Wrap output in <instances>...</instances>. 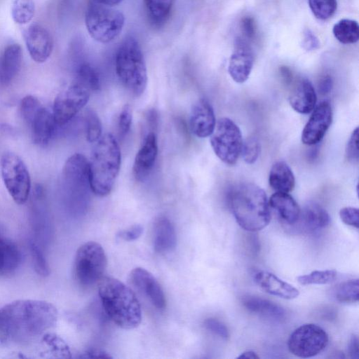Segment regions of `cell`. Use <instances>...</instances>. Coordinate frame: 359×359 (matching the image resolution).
Here are the masks:
<instances>
[{"mask_svg": "<svg viewBox=\"0 0 359 359\" xmlns=\"http://www.w3.org/2000/svg\"><path fill=\"white\" fill-rule=\"evenodd\" d=\"M54 305L43 300L18 299L0 309V341L29 342L43 335L57 321Z\"/></svg>", "mask_w": 359, "mask_h": 359, "instance_id": "obj_1", "label": "cell"}, {"mask_svg": "<svg viewBox=\"0 0 359 359\" xmlns=\"http://www.w3.org/2000/svg\"><path fill=\"white\" fill-rule=\"evenodd\" d=\"M97 285L102 307L111 320L124 330L137 327L142 322V309L133 291L109 276H103Z\"/></svg>", "mask_w": 359, "mask_h": 359, "instance_id": "obj_2", "label": "cell"}, {"mask_svg": "<svg viewBox=\"0 0 359 359\" xmlns=\"http://www.w3.org/2000/svg\"><path fill=\"white\" fill-rule=\"evenodd\" d=\"M228 202L236 222L246 231L262 230L270 222L266 194L255 184L243 183L234 187L229 194Z\"/></svg>", "mask_w": 359, "mask_h": 359, "instance_id": "obj_3", "label": "cell"}, {"mask_svg": "<svg viewBox=\"0 0 359 359\" xmlns=\"http://www.w3.org/2000/svg\"><path fill=\"white\" fill-rule=\"evenodd\" d=\"M119 145L111 134L102 136L93 149L89 163L91 191L103 197L114 187L121 168Z\"/></svg>", "mask_w": 359, "mask_h": 359, "instance_id": "obj_4", "label": "cell"}, {"mask_svg": "<svg viewBox=\"0 0 359 359\" xmlns=\"http://www.w3.org/2000/svg\"><path fill=\"white\" fill-rule=\"evenodd\" d=\"M115 67L123 86L134 96L142 95L147 85V71L141 48L134 38L126 39L119 46Z\"/></svg>", "mask_w": 359, "mask_h": 359, "instance_id": "obj_5", "label": "cell"}, {"mask_svg": "<svg viewBox=\"0 0 359 359\" xmlns=\"http://www.w3.org/2000/svg\"><path fill=\"white\" fill-rule=\"evenodd\" d=\"M107 266V255L102 246L95 241L86 242L76 252L74 262L75 279L82 287H91L104 276Z\"/></svg>", "mask_w": 359, "mask_h": 359, "instance_id": "obj_6", "label": "cell"}, {"mask_svg": "<svg viewBox=\"0 0 359 359\" xmlns=\"http://www.w3.org/2000/svg\"><path fill=\"white\" fill-rule=\"evenodd\" d=\"M85 22L92 38L100 43H109L121 33L125 18L121 11L93 1L86 9Z\"/></svg>", "mask_w": 359, "mask_h": 359, "instance_id": "obj_7", "label": "cell"}, {"mask_svg": "<svg viewBox=\"0 0 359 359\" xmlns=\"http://www.w3.org/2000/svg\"><path fill=\"white\" fill-rule=\"evenodd\" d=\"M210 144L215 155L223 163L229 165L236 164L243 146L240 128L229 118H219L210 135Z\"/></svg>", "mask_w": 359, "mask_h": 359, "instance_id": "obj_8", "label": "cell"}, {"mask_svg": "<svg viewBox=\"0 0 359 359\" xmlns=\"http://www.w3.org/2000/svg\"><path fill=\"white\" fill-rule=\"evenodd\" d=\"M4 183L13 201L19 205L28 199L31 189L30 176L23 161L15 154L5 153L1 159Z\"/></svg>", "mask_w": 359, "mask_h": 359, "instance_id": "obj_9", "label": "cell"}, {"mask_svg": "<svg viewBox=\"0 0 359 359\" xmlns=\"http://www.w3.org/2000/svg\"><path fill=\"white\" fill-rule=\"evenodd\" d=\"M327 332L320 326L304 324L293 331L287 341L291 353L303 358L315 356L322 352L328 344Z\"/></svg>", "mask_w": 359, "mask_h": 359, "instance_id": "obj_10", "label": "cell"}, {"mask_svg": "<svg viewBox=\"0 0 359 359\" xmlns=\"http://www.w3.org/2000/svg\"><path fill=\"white\" fill-rule=\"evenodd\" d=\"M90 95V90L76 81L60 92L53 108L56 124L62 126L72 120L88 103Z\"/></svg>", "mask_w": 359, "mask_h": 359, "instance_id": "obj_11", "label": "cell"}, {"mask_svg": "<svg viewBox=\"0 0 359 359\" xmlns=\"http://www.w3.org/2000/svg\"><path fill=\"white\" fill-rule=\"evenodd\" d=\"M62 185L73 196H84L90 190L89 163L81 154H74L65 162L62 172Z\"/></svg>", "mask_w": 359, "mask_h": 359, "instance_id": "obj_12", "label": "cell"}, {"mask_svg": "<svg viewBox=\"0 0 359 359\" xmlns=\"http://www.w3.org/2000/svg\"><path fill=\"white\" fill-rule=\"evenodd\" d=\"M253 62L254 53L250 42L242 36H236L228 66L231 79L238 83L245 82L251 73Z\"/></svg>", "mask_w": 359, "mask_h": 359, "instance_id": "obj_13", "label": "cell"}, {"mask_svg": "<svg viewBox=\"0 0 359 359\" xmlns=\"http://www.w3.org/2000/svg\"><path fill=\"white\" fill-rule=\"evenodd\" d=\"M302 133V142L309 146L319 143L332 121V110L327 101L320 102L312 111Z\"/></svg>", "mask_w": 359, "mask_h": 359, "instance_id": "obj_14", "label": "cell"}, {"mask_svg": "<svg viewBox=\"0 0 359 359\" xmlns=\"http://www.w3.org/2000/svg\"><path fill=\"white\" fill-rule=\"evenodd\" d=\"M130 284L144 294L151 304L158 309H163L166 306V299L163 290L156 278L147 270L142 267L133 269L129 275Z\"/></svg>", "mask_w": 359, "mask_h": 359, "instance_id": "obj_15", "label": "cell"}, {"mask_svg": "<svg viewBox=\"0 0 359 359\" xmlns=\"http://www.w3.org/2000/svg\"><path fill=\"white\" fill-rule=\"evenodd\" d=\"M25 42L32 59L38 63L46 62L52 53L53 40L42 25L34 23L24 32Z\"/></svg>", "mask_w": 359, "mask_h": 359, "instance_id": "obj_16", "label": "cell"}, {"mask_svg": "<svg viewBox=\"0 0 359 359\" xmlns=\"http://www.w3.org/2000/svg\"><path fill=\"white\" fill-rule=\"evenodd\" d=\"M158 154L155 133L149 132L137 151L133 167V175L138 181L144 180L152 170Z\"/></svg>", "mask_w": 359, "mask_h": 359, "instance_id": "obj_17", "label": "cell"}, {"mask_svg": "<svg viewBox=\"0 0 359 359\" xmlns=\"http://www.w3.org/2000/svg\"><path fill=\"white\" fill-rule=\"evenodd\" d=\"M25 122L31 129L35 144L40 146L48 144L57 125L53 113L41 105Z\"/></svg>", "mask_w": 359, "mask_h": 359, "instance_id": "obj_18", "label": "cell"}, {"mask_svg": "<svg viewBox=\"0 0 359 359\" xmlns=\"http://www.w3.org/2000/svg\"><path fill=\"white\" fill-rule=\"evenodd\" d=\"M216 125L211 104L205 99L198 100L193 106L190 116V128L198 137L204 138L212 133Z\"/></svg>", "mask_w": 359, "mask_h": 359, "instance_id": "obj_19", "label": "cell"}, {"mask_svg": "<svg viewBox=\"0 0 359 359\" xmlns=\"http://www.w3.org/2000/svg\"><path fill=\"white\" fill-rule=\"evenodd\" d=\"M316 101V93L310 81L302 78L294 83L290 93L289 102L295 111L309 114L315 108Z\"/></svg>", "mask_w": 359, "mask_h": 359, "instance_id": "obj_20", "label": "cell"}, {"mask_svg": "<svg viewBox=\"0 0 359 359\" xmlns=\"http://www.w3.org/2000/svg\"><path fill=\"white\" fill-rule=\"evenodd\" d=\"M254 280L262 290L283 299H292L297 297L299 294V290L292 285L270 272H257L254 276Z\"/></svg>", "mask_w": 359, "mask_h": 359, "instance_id": "obj_21", "label": "cell"}, {"mask_svg": "<svg viewBox=\"0 0 359 359\" xmlns=\"http://www.w3.org/2000/svg\"><path fill=\"white\" fill-rule=\"evenodd\" d=\"M330 222V215L322 206L309 203L300 210L299 219L294 224H299L305 232L313 233L326 227Z\"/></svg>", "mask_w": 359, "mask_h": 359, "instance_id": "obj_22", "label": "cell"}, {"mask_svg": "<svg viewBox=\"0 0 359 359\" xmlns=\"http://www.w3.org/2000/svg\"><path fill=\"white\" fill-rule=\"evenodd\" d=\"M22 60L20 45L8 46L0 55V83L8 85L19 73Z\"/></svg>", "mask_w": 359, "mask_h": 359, "instance_id": "obj_23", "label": "cell"}, {"mask_svg": "<svg viewBox=\"0 0 359 359\" xmlns=\"http://www.w3.org/2000/svg\"><path fill=\"white\" fill-rule=\"evenodd\" d=\"M177 236L174 225L165 217H158L154 222L153 246L156 252L166 253L176 246Z\"/></svg>", "mask_w": 359, "mask_h": 359, "instance_id": "obj_24", "label": "cell"}, {"mask_svg": "<svg viewBox=\"0 0 359 359\" xmlns=\"http://www.w3.org/2000/svg\"><path fill=\"white\" fill-rule=\"evenodd\" d=\"M268 202L283 222L289 225L297 222L301 209L288 193L276 191L271 196Z\"/></svg>", "mask_w": 359, "mask_h": 359, "instance_id": "obj_25", "label": "cell"}, {"mask_svg": "<svg viewBox=\"0 0 359 359\" xmlns=\"http://www.w3.org/2000/svg\"><path fill=\"white\" fill-rule=\"evenodd\" d=\"M242 304L250 312L275 321L282 320L285 316V310L276 303L255 296H245Z\"/></svg>", "mask_w": 359, "mask_h": 359, "instance_id": "obj_26", "label": "cell"}, {"mask_svg": "<svg viewBox=\"0 0 359 359\" xmlns=\"http://www.w3.org/2000/svg\"><path fill=\"white\" fill-rule=\"evenodd\" d=\"M269 183L276 191L289 193L294 188L295 178L289 165L283 161H278L270 170Z\"/></svg>", "mask_w": 359, "mask_h": 359, "instance_id": "obj_27", "label": "cell"}, {"mask_svg": "<svg viewBox=\"0 0 359 359\" xmlns=\"http://www.w3.org/2000/svg\"><path fill=\"white\" fill-rule=\"evenodd\" d=\"M22 260L20 250L13 242L0 237V276L14 273Z\"/></svg>", "mask_w": 359, "mask_h": 359, "instance_id": "obj_28", "label": "cell"}, {"mask_svg": "<svg viewBox=\"0 0 359 359\" xmlns=\"http://www.w3.org/2000/svg\"><path fill=\"white\" fill-rule=\"evenodd\" d=\"M175 0H144V6L149 22L154 27H162L169 19Z\"/></svg>", "mask_w": 359, "mask_h": 359, "instance_id": "obj_29", "label": "cell"}, {"mask_svg": "<svg viewBox=\"0 0 359 359\" xmlns=\"http://www.w3.org/2000/svg\"><path fill=\"white\" fill-rule=\"evenodd\" d=\"M332 33L341 43L353 44L359 39V25L355 20L341 19L333 26Z\"/></svg>", "mask_w": 359, "mask_h": 359, "instance_id": "obj_30", "label": "cell"}, {"mask_svg": "<svg viewBox=\"0 0 359 359\" xmlns=\"http://www.w3.org/2000/svg\"><path fill=\"white\" fill-rule=\"evenodd\" d=\"M35 12V4L34 0H14L11 15L15 22L24 25L29 22Z\"/></svg>", "mask_w": 359, "mask_h": 359, "instance_id": "obj_31", "label": "cell"}, {"mask_svg": "<svg viewBox=\"0 0 359 359\" xmlns=\"http://www.w3.org/2000/svg\"><path fill=\"white\" fill-rule=\"evenodd\" d=\"M337 300L341 303H355L359 299L358 279L350 280L340 283L334 291Z\"/></svg>", "mask_w": 359, "mask_h": 359, "instance_id": "obj_32", "label": "cell"}, {"mask_svg": "<svg viewBox=\"0 0 359 359\" xmlns=\"http://www.w3.org/2000/svg\"><path fill=\"white\" fill-rule=\"evenodd\" d=\"M43 341L48 346L54 357L62 358H72L70 348L65 340L53 333H46L42 337Z\"/></svg>", "mask_w": 359, "mask_h": 359, "instance_id": "obj_33", "label": "cell"}, {"mask_svg": "<svg viewBox=\"0 0 359 359\" xmlns=\"http://www.w3.org/2000/svg\"><path fill=\"white\" fill-rule=\"evenodd\" d=\"M309 8L318 20H326L332 18L337 11V0H308Z\"/></svg>", "mask_w": 359, "mask_h": 359, "instance_id": "obj_34", "label": "cell"}, {"mask_svg": "<svg viewBox=\"0 0 359 359\" xmlns=\"http://www.w3.org/2000/svg\"><path fill=\"white\" fill-rule=\"evenodd\" d=\"M76 81L84 85L91 90H98L100 79L94 68L88 63L81 64L76 74Z\"/></svg>", "mask_w": 359, "mask_h": 359, "instance_id": "obj_35", "label": "cell"}, {"mask_svg": "<svg viewBox=\"0 0 359 359\" xmlns=\"http://www.w3.org/2000/svg\"><path fill=\"white\" fill-rule=\"evenodd\" d=\"M337 276L335 270L313 271L309 274L297 277V281L303 285H325L334 281Z\"/></svg>", "mask_w": 359, "mask_h": 359, "instance_id": "obj_36", "label": "cell"}, {"mask_svg": "<svg viewBox=\"0 0 359 359\" xmlns=\"http://www.w3.org/2000/svg\"><path fill=\"white\" fill-rule=\"evenodd\" d=\"M102 123L98 115L92 110L86 115V139L89 142H96L102 137Z\"/></svg>", "mask_w": 359, "mask_h": 359, "instance_id": "obj_37", "label": "cell"}, {"mask_svg": "<svg viewBox=\"0 0 359 359\" xmlns=\"http://www.w3.org/2000/svg\"><path fill=\"white\" fill-rule=\"evenodd\" d=\"M241 152L245 163L252 164L258 159L261 152V145L257 137H250L243 144Z\"/></svg>", "mask_w": 359, "mask_h": 359, "instance_id": "obj_38", "label": "cell"}, {"mask_svg": "<svg viewBox=\"0 0 359 359\" xmlns=\"http://www.w3.org/2000/svg\"><path fill=\"white\" fill-rule=\"evenodd\" d=\"M29 248L36 273L43 277L48 276L50 268L41 249L34 243H31Z\"/></svg>", "mask_w": 359, "mask_h": 359, "instance_id": "obj_39", "label": "cell"}, {"mask_svg": "<svg viewBox=\"0 0 359 359\" xmlns=\"http://www.w3.org/2000/svg\"><path fill=\"white\" fill-rule=\"evenodd\" d=\"M242 36L250 42L254 41L257 35V26L255 18L250 15L242 18L240 22Z\"/></svg>", "mask_w": 359, "mask_h": 359, "instance_id": "obj_40", "label": "cell"}, {"mask_svg": "<svg viewBox=\"0 0 359 359\" xmlns=\"http://www.w3.org/2000/svg\"><path fill=\"white\" fill-rule=\"evenodd\" d=\"M346 159L351 163H358V128L357 127L351 133L346 144L345 149Z\"/></svg>", "mask_w": 359, "mask_h": 359, "instance_id": "obj_41", "label": "cell"}, {"mask_svg": "<svg viewBox=\"0 0 359 359\" xmlns=\"http://www.w3.org/2000/svg\"><path fill=\"white\" fill-rule=\"evenodd\" d=\"M205 327L212 334L226 340L229 337V332L226 326L221 321L215 318H208L204 321Z\"/></svg>", "mask_w": 359, "mask_h": 359, "instance_id": "obj_42", "label": "cell"}, {"mask_svg": "<svg viewBox=\"0 0 359 359\" xmlns=\"http://www.w3.org/2000/svg\"><path fill=\"white\" fill-rule=\"evenodd\" d=\"M339 216L344 224L358 229L359 211L358 208L353 207L343 208L339 211Z\"/></svg>", "mask_w": 359, "mask_h": 359, "instance_id": "obj_43", "label": "cell"}, {"mask_svg": "<svg viewBox=\"0 0 359 359\" xmlns=\"http://www.w3.org/2000/svg\"><path fill=\"white\" fill-rule=\"evenodd\" d=\"M133 119L132 109L126 104L121 109L118 116V128L122 135H126L130 129Z\"/></svg>", "mask_w": 359, "mask_h": 359, "instance_id": "obj_44", "label": "cell"}, {"mask_svg": "<svg viewBox=\"0 0 359 359\" xmlns=\"http://www.w3.org/2000/svg\"><path fill=\"white\" fill-rule=\"evenodd\" d=\"M320 45V41L316 35L310 29H305L302 41L303 48L307 51H313L319 48Z\"/></svg>", "mask_w": 359, "mask_h": 359, "instance_id": "obj_45", "label": "cell"}, {"mask_svg": "<svg viewBox=\"0 0 359 359\" xmlns=\"http://www.w3.org/2000/svg\"><path fill=\"white\" fill-rule=\"evenodd\" d=\"M143 232V227L140 224H135L126 230L120 231L118 236L121 239L130 241L138 238Z\"/></svg>", "mask_w": 359, "mask_h": 359, "instance_id": "obj_46", "label": "cell"}, {"mask_svg": "<svg viewBox=\"0 0 359 359\" xmlns=\"http://www.w3.org/2000/svg\"><path fill=\"white\" fill-rule=\"evenodd\" d=\"M333 86V79L329 74L323 75L320 77L318 83V90L320 95L328 94Z\"/></svg>", "mask_w": 359, "mask_h": 359, "instance_id": "obj_47", "label": "cell"}, {"mask_svg": "<svg viewBox=\"0 0 359 359\" xmlns=\"http://www.w3.org/2000/svg\"><path fill=\"white\" fill-rule=\"evenodd\" d=\"M81 358H111L110 354L101 349H88L81 353Z\"/></svg>", "mask_w": 359, "mask_h": 359, "instance_id": "obj_48", "label": "cell"}, {"mask_svg": "<svg viewBox=\"0 0 359 359\" xmlns=\"http://www.w3.org/2000/svg\"><path fill=\"white\" fill-rule=\"evenodd\" d=\"M358 338L356 335L353 334L351 337L348 344V353L349 357L353 359L359 358V344Z\"/></svg>", "mask_w": 359, "mask_h": 359, "instance_id": "obj_49", "label": "cell"}, {"mask_svg": "<svg viewBox=\"0 0 359 359\" xmlns=\"http://www.w3.org/2000/svg\"><path fill=\"white\" fill-rule=\"evenodd\" d=\"M279 73L283 82L286 85H290L293 81V73L290 67L283 65L279 67Z\"/></svg>", "mask_w": 359, "mask_h": 359, "instance_id": "obj_50", "label": "cell"}, {"mask_svg": "<svg viewBox=\"0 0 359 359\" xmlns=\"http://www.w3.org/2000/svg\"><path fill=\"white\" fill-rule=\"evenodd\" d=\"M146 121L151 132L155 133L158 126V114L154 109L149 110L146 115Z\"/></svg>", "mask_w": 359, "mask_h": 359, "instance_id": "obj_51", "label": "cell"}, {"mask_svg": "<svg viewBox=\"0 0 359 359\" xmlns=\"http://www.w3.org/2000/svg\"><path fill=\"white\" fill-rule=\"evenodd\" d=\"M259 358V355L255 352L248 351L242 353L237 358L257 359Z\"/></svg>", "mask_w": 359, "mask_h": 359, "instance_id": "obj_52", "label": "cell"}, {"mask_svg": "<svg viewBox=\"0 0 359 359\" xmlns=\"http://www.w3.org/2000/svg\"><path fill=\"white\" fill-rule=\"evenodd\" d=\"M122 0H93V1H95L97 4L107 6H113L117 5Z\"/></svg>", "mask_w": 359, "mask_h": 359, "instance_id": "obj_53", "label": "cell"}]
</instances>
